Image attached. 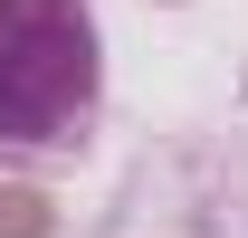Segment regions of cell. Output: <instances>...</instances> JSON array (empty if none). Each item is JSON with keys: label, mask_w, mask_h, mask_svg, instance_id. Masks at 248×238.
<instances>
[{"label": "cell", "mask_w": 248, "mask_h": 238, "mask_svg": "<svg viewBox=\"0 0 248 238\" xmlns=\"http://www.w3.org/2000/svg\"><path fill=\"white\" fill-rule=\"evenodd\" d=\"M105 115V38L86 0H0V152L58 162Z\"/></svg>", "instance_id": "obj_1"}]
</instances>
